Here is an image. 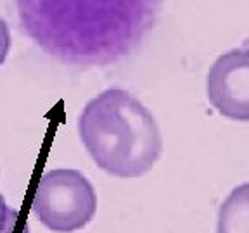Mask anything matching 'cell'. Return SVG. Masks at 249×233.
I'll return each instance as SVG.
<instances>
[{
    "instance_id": "obj_5",
    "label": "cell",
    "mask_w": 249,
    "mask_h": 233,
    "mask_svg": "<svg viewBox=\"0 0 249 233\" xmlns=\"http://www.w3.org/2000/svg\"><path fill=\"white\" fill-rule=\"evenodd\" d=\"M216 233H249V183L235 186L222 202Z\"/></svg>"
},
{
    "instance_id": "obj_3",
    "label": "cell",
    "mask_w": 249,
    "mask_h": 233,
    "mask_svg": "<svg viewBox=\"0 0 249 233\" xmlns=\"http://www.w3.org/2000/svg\"><path fill=\"white\" fill-rule=\"evenodd\" d=\"M31 211L54 233L83 230L97 213V194L82 171L51 169L38 178Z\"/></svg>"
},
{
    "instance_id": "obj_6",
    "label": "cell",
    "mask_w": 249,
    "mask_h": 233,
    "mask_svg": "<svg viewBox=\"0 0 249 233\" xmlns=\"http://www.w3.org/2000/svg\"><path fill=\"white\" fill-rule=\"evenodd\" d=\"M0 233H28L19 211L12 209L0 194Z\"/></svg>"
},
{
    "instance_id": "obj_7",
    "label": "cell",
    "mask_w": 249,
    "mask_h": 233,
    "mask_svg": "<svg viewBox=\"0 0 249 233\" xmlns=\"http://www.w3.org/2000/svg\"><path fill=\"white\" fill-rule=\"evenodd\" d=\"M12 45V38H11V31H9V26L2 17H0V66L5 62L7 59V54L11 50Z\"/></svg>"
},
{
    "instance_id": "obj_1",
    "label": "cell",
    "mask_w": 249,
    "mask_h": 233,
    "mask_svg": "<svg viewBox=\"0 0 249 233\" xmlns=\"http://www.w3.org/2000/svg\"><path fill=\"white\" fill-rule=\"evenodd\" d=\"M161 0H18L23 28L52 55L113 61L140 42Z\"/></svg>"
},
{
    "instance_id": "obj_2",
    "label": "cell",
    "mask_w": 249,
    "mask_h": 233,
    "mask_svg": "<svg viewBox=\"0 0 249 233\" xmlns=\"http://www.w3.org/2000/svg\"><path fill=\"white\" fill-rule=\"evenodd\" d=\"M78 135L92 161L116 178H139L152 169L161 150L156 117L126 90L109 88L87 102Z\"/></svg>"
},
{
    "instance_id": "obj_4",
    "label": "cell",
    "mask_w": 249,
    "mask_h": 233,
    "mask_svg": "<svg viewBox=\"0 0 249 233\" xmlns=\"http://www.w3.org/2000/svg\"><path fill=\"white\" fill-rule=\"evenodd\" d=\"M206 92L210 104L223 117L249 121V49L222 54L211 64Z\"/></svg>"
}]
</instances>
